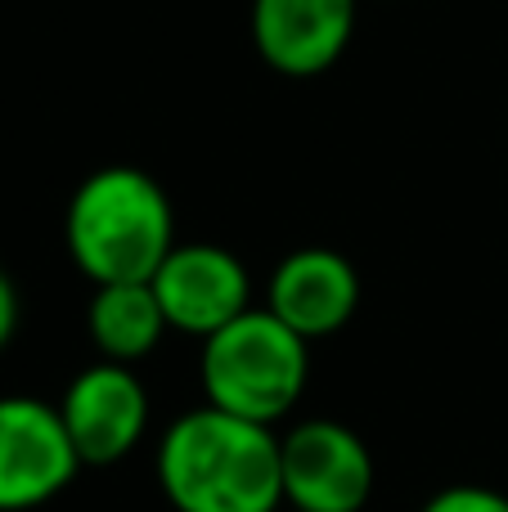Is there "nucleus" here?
Listing matches in <instances>:
<instances>
[{"mask_svg": "<svg viewBox=\"0 0 508 512\" xmlns=\"http://www.w3.org/2000/svg\"><path fill=\"white\" fill-rule=\"evenodd\" d=\"M86 468L59 405L0 396V512H32L59 499Z\"/></svg>", "mask_w": 508, "mask_h": 512, "instance_id": "39448f33", "label": "nucleus"}, {"mask_svg": "<svg viewBox=\"0 0 508 512\" xmlns=\"http://www.w3.org/2000/svg\"><path fill=\"white\" fill-rule=\"evenodd\" d=\"M86 333L99 360L140 364L171 333L167 310L149 279L140 283H95V297L86 306Z\"/></svg>", "mask_w": 508, "mask_h": 512, "instance_id": "9d476101", "label": "nucleus"}, {"mask_svg": "<svg viewBox=\"0 0 508 512\" xmlns=\"http://www.w3.org/2000/svg\"><path fill=\"white\" fill-rule=\"evenodd\" d=\"M14 333H18V288H14V279L0 270V351L14 342Z\"/></svg>", "mask_w": 508, "mask_h": 512, "instance_id": "f8f14e48", "label": "nucleus"}, {"mask_svg": "<svg viewBox=\"0 0 508 512\" xmlns=\"http://www.w3.org/2000/svg\"><path fill=\"white\" fill-rule=\"evenodd\" d=\"M306 378H311V342L266 306L243 310L239 319L203 337L198 351V382L207 405L266 427L293 414Z\"/></svg>", "mask_w": 508, "mask_h": 512, "instance_id": "7ed1b4c3", "label": "nucleus"}, {"mask_svg": "<svg viewBox=\"0 0 508 512\" xmlns=\"http://www.w3.org/2000/svg\"><path fill=\"white\" fill-rule=\"evenodd\" d=\"M419 512H508V495H500V490H491V486L459 481V486L437 490Z\"/></svg>", "mask_w": 508, "mask_h": 512, "instance_id": "9b49d317", "label": "nucleus"}, {"mask_svg": "<svg viewBox=\"0 0 508 512\" xmlns=\"http://www.w3.org/2000/svg\"><path fill=\"white\" fill-rule=\"evenodd\" d=\"M59 414L81 463L86 468H113L126 454L140 450L144 432H149L153 400L135 364L95 360L63 387Z\"/></svg>", "mask_w": 508, "mask_h": 512, "instance_id": "423d86ee", "label": "nucleus"}, {"mask_svg": "<svg viewBox=\"0 0 508 512\" xmlns=\"http://www.w3.org/2000/svg\"><path fill=\"white\" fill-rule=\"evenodd\" d=\"M266 310L306 342L333 337L360 310V270L333 248H297L270 270Z\"/></svg>", "mask_w": 508, "mask_h": 512, "instance_id": "1a4fd4ad", "label": "nucleus"}, {"mask_svg": "<svg viewBox=\"0 0 508 512\" xmlns=\"http://www.w3.org/2000/svg\"><path fill=\"white\" fill-rule=\"evenodd\" d=\"M153 477L176 512L284 508V463L275 427L225 414L207 400L162 432Z\"/></svg>", "mask_w": 508, "mask_h": 512, "instance_id": "f257e3e1", "label": "nucleus"}, {"mask_svg": "<svg viewBox=\"0 0 508 512\" xmlns=\"http://www.w3.org/2000/svg\"><path fill=\"white\" fill-rule=\"evenodd\" d=\"M360 23V0H252L248 27L261 63L288 81L338 68Z\"/></svg>", "mask_w": 508, "mask_h": 512, "instance_id": "0eeeda50", "label": "nucleus"}, {"mask_svg": "<svg viewBox=\"0 0 508 512\" xmlns=\"http://www.w3.org/2000/svg\"><path fill=\"white\" fill-rule=\"evenodd\" d=\"M68 256L90 283L153 279L176 248L171 198L140 167H99L72 189L63 216Z\"/></svg>", "mask_w": 508, "mask_h": 512, "instance_id": "f03ea898", "label": "nucleus"}, {"mask_svg": "<svg viewBox=\"0 0 508 512\" xmlns=\"http://www.w3.org/2000/svg\"><path fill=\"white\" fill-rule=\"evenodd\" d=\"M149 283L167 310V324L198 342L252 310L248 265L216 243H176Z\"/></svg>", "mask_w": 508, "mask_h": 512, "instance_id": "6e6552de", "label": "nucleus"}, {"mask_svg": "<svg viewBox=\"0 0 508 512\" xmlns=\"http://www.w3.org/2000/svg\"><path fill=\"white\" fill-rule=\"evenodd\" d=\"M284 504L293 512H365L374 499V454L333 418H302L279 436Z\"/></svg>", "mask_w": 508, "mask_h": 512, "instance_id": "20e7f679", "label": "nucleus"}]
</instances>
